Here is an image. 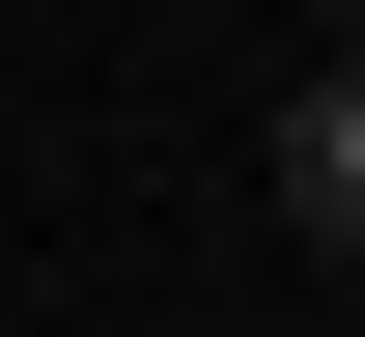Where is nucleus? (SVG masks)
Returning <instances> with one entry per match:
<instances>
[{"label":"nucleus","instance_id":"obj_1","mask_svg":"<svg viewBox=\"0 0 365 337\" xmlns=\"http://www.w3.org/2000/svg\"><path fill=\"white\" fill-rule=\"evenodd\" d=\"M253 197H281L309 253H365V56H309V85L253 113Z\"/></svg>","mask_w":365,"mask_h":337}]
</instances>
